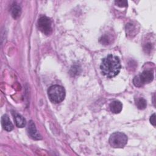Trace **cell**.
Returning <instances> with one entry per match:
<instances>
[{
  "mask_svg": "<svg viewBox=\"0 0 156 156\" xmlns=\"http://www.w3.org/2000/svg\"><path fill=\"white\" fill-rule=\"evenodd\" d=\"M1 124L4 129L7 132H10L13 129V126L7 115H4L2 116Z\"/></svg>",
  "mask_w": 156,
  "mask_h": 156,
  "instance_id": "7",
  "label": "cell"
},
{
  "mask_svg": "<svg viewBox=\"0 0 156 156\" xmlns=\"http://www.w3.org/2000/svg\"><path fill=\"white\" fill-rule=\"evenodd\" d=\"M127 137L122 132H115L110 135L109 138V143L114 148H122L127 144Z\"/></svg>",
  "mask_w": 156,
  "mask_h": 156,
  "instance_id": "3",
  "label": "cell"
},
{
  "mask_svg": "<svg viewBox=\"0 0 156 156\" xmlns=\"http://www.w3.org/2000/svg\"><path fill=\"white\" fill-rule=\"evenodd\" d=\"M115 3L116 5L120 7H124L127 6V1H115Z\"/></svg>",
  "mask_w": 156,
  "mask_h": 156,
  "instance_id": "12",
  "label": "cell"
},
{
  "mask_svg": "<svg viewBox=\"0 0 156 156\" xmlns=\"http://www.w3.org/2000/svg\"><path fill=\"white\" fill-rule=\"evenodd\" d=\"M14 120L15 124L18 127H24L26 124V119L20 115L18 113H15L14 115Z\"/></svg>",
  "mask_w": 156,
  "mask_h": 156,
  "instance_id": "9",
  "label": "cell"
},
{
  "mask_svg": "<svg viewBox=\"0 0 156 156\" xmlns=\"http://www.w3.org/2000/svg\"><path fill=\"white\" fill-rule=\"evenodd\" d=\"M154 79L153 71L151 70H144L140 74L136 76L133 79V83L135 87H141L146 83H150Z\"/></svg>",
  "mask_w": 156,
  "mask_h": 156,
  "instance_id": "4",
  "label": "cell"
},
{
  "mask_svg": "<svg viewBox=\"0 0 156 156\" xmlns=\"http://www.w3.org/2000/svg\"><path fill=\"white\" fill-rule=\"evenodd\" d=\"M48 94L51 101L54 103H60L65 99V90L62 86L54 85L49 88Z\"/></svg>",
  "mask_w": 156,
  "mask_h": 156,
  "instance_id": "2",
  "label": "cell"
},
{
  "mask_svg": "<svg viewBox=\"0 0 156 156\" xmlns=\"http://www.w3.org/2000/svg\"><path fill=\"white\" fill-rule=\"evenodd\" d=\"M110 111L115 114L119 113L121 112L122 108V104L119 101H114L109 105Z\"/></svg>",
  "mask_w": 156,
  "mask_h": 156,
  "instance_id": "8",
  "label": "cell"
},
{
  "mask_svg": "<svg viewBox=\"0 0 156 156\" xmlns=\"http://www.w3.org/2000/svg\"><path fill=\"white\" fill-rule=\"evenodd\" d=\"M100 68L102 73L108 78L117 76L121 68L119 58L112 54H108L102 58Z\"/></svg>",
  "mask_w": 156,
  "mask_h": 156,
  "instance_id": "1",
  "label": "cell"
},
{
  "mask_svg": "<svg viewBox=\"0 0 156 156\" xmlns=\"http://www.w3.org/2000/svg\"><path fill=\"white\" fill-rule=\"evenodd\" d=\"M11 12H12V15L13 18L16 19L18 18L21 14V9L20 6H19L18 4H15L13 5L11 9Z\"/></svg>",
  "mask_w": 156,
  "mask_h": 156,
  "instance_id": "11",
  "label": "cell"
},
{
  "mask_svg": "<svg viewBox=\"0 0 156 156\" xmlns=\"http://www.w3.org/2000/svg\"><path fill=\"white\" fill-rule=\"evenodd\" d=\"M27 131L28 135L30 136V137L34 140H41L42 138L41 136L38 133L37 129L35 127V125L32 120L30 121L28 123L27 127Z\"/></svg>",
  "mask_w": 156,
  "mask_h": 156,
  "instance_id": "6",
  "label": "cell"
},
{
  "mask_svg": "<svg viewBox=\"0 0 156 156\" xmlns=\"http://www.w3.org/2000/svg\"><path fill=\"white\" fill-rule=\"evenodd\" d=\"M135 104L140 110H144L147 107V102L143 98H138L135 99Z\"/></svg>",
  "mask_w": 156,
  "mask_h": 156,
  "instance_id": "10",
  "label": "cell"
},
{
  "mask_svg": "<svg viewBox=\"0 0 156 156\" xmlns=\"http://www.w3.org/2000/svg\"><path fill=\"white\" fill-rule=\"evenodd\" d=\"M150 122L154 126H155V114L154 113L150 118Z\"/></svg>",
  "mask_w": 156,
  "mask_h": 156,
  "instance_id": "13",
  "label": "cell"
},
{
  "mask_svg": "<svg viewBox=\"0 0 156 156\" xmlns=\"http://www.w3.org/2000/svg\"><path fill=\"white\" fill-rule=\"evenodd\" d=\"M38 27L43 34L50 35L52 30L51 20L46 16H41L38 20Z\"/></svg>",
  "mask_w": 156,
  "mask_h": 156,
  "instance_id": "5",
  "label": "cell"
}]
</instances>
